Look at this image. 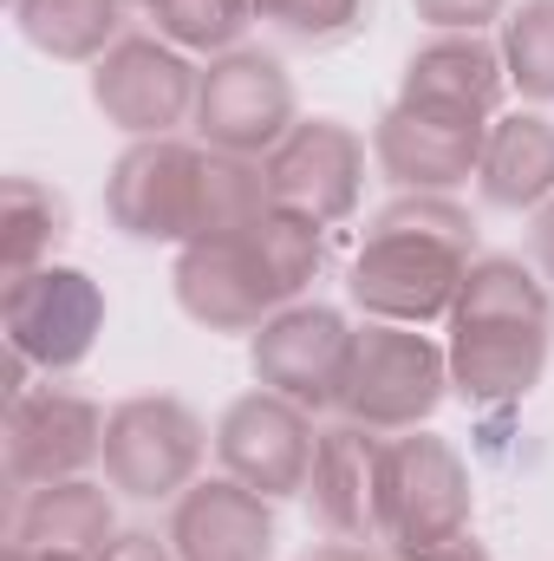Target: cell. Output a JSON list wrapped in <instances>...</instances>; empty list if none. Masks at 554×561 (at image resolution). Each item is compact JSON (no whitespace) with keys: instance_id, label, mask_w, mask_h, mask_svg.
<instances>
[{"instance_id":"obj_19","label":"cell","mask_w":554,"mask_h":561,"mask_svg":"<svg viewBox=\"0 0 554 561\" xmlns=\"http://www.w3.org/2000/svg\"><path fill=\"white\" fill-rule=\"evenodd\" d=\"M13 549H72V556H105L118 542V510L112 490L92 477H66V483H39L20 490L13 523H7Z\"/></svg>"},{"instance_id":"obj_6","label":"cell","mask_w":554,"mask_h":561,"mask_svg":"<svg viewBox=\"0 0 554 561\" xmlns=\"http://www.w3.org/2000/svg\"><path fill=\"white\" fill-rule=\"evenodd\" d=\"M209 424L196 419L176 392H138L105 412V483L131 503H176L203 457H209Z\"/></svg>"},{"instance_id":"obj_16","label":"cell","mask_w":554,"mask_h":561,"mask_svg":"<svg viewBox=\"0 0 554 561\" xmlns=\"http://www.w3.org/2000/svg\"><path fill=\"white\" fill-rule=\"evenodd\" d=\"M170 294L176 307L209 327V333H255L262 320H275L280 300L255 268L249 236H216V242H183L176 268H170Z\"/></svg>"},{"instance_id":"obj_10","label":"cell","mask_w":554,"mask_h":561,"mask_svg":"<svg viewBox=\"0 0 554 561\" xmlns=\"http://www.w3.org/2000/svg\"><path fill=\"white\" fill-rule=\"evenodd\" d=\"M196 85H203V72L189 66V53L157 39V33H125L92 66V105L131 144L176 138V125L196 118Z\"/></svg>"},{"instance_id":"obj_1","label":"cell","mask_w":554,"mask_h":561,"mask_svg":"<svg viewBox=\"0 0 554 561\" xmlns=\"http://www.w3.org/2000/svg\"><path fill=\"white\" fill-rule=\"evenodd\" d=\"M554 346V287L516 255H476L450 307V392L476 412L522 405Z\"/></svg>"},{"instance_id":"obj_30","label":"cell","mask_w":554,"mask_h":561,"mask_svg":"<svg viewBox=\"0 0 554 561\" xmlns=\"http://www.w3.org/2000/svg\"><path fill=\"white\" fill-rule=\"evenodd\" d=\"M529 255H535V275L554 287V196L535 209V229H529Z\"/></svg>"},{"instance_id":"obj_13","label":"cell","mask_w":554,"mask_h":561,"mask_svg":"<svg viewBox=\"0 0 554 561\" xmlns=\"http://www.w3.org/2000/svg\"><path fill=\"white\" fill-rule=\"evenodd\" d=\"M268 190L280 209H300L313 222H346L366 190V138L339 118H300L268 150Z\"/></svg>"},{"instance_id":"obj_3","label":"cell","mask_w":554,"mask_h":561,"mask_svg":"<svg viewBox=\"0 0 554 561\" xmlns=\"http://www.w3.org/2000/svg\"><path fill=\"white\" fill-rule=\"evenodd\" d=\"M476 536V483L450 437L399 431L385 437V490H379V549L392 561Z\"/></svg>"},{"instance_id":"obj_2","label":"cell","mask_w":554,"mask_h":561,"mask_svg":"<svg viewBox=\"0 0 554 561\" xmlns=\"http://www.w3.org/2000/svg\"><path fill=\"white\" fill-rule=\"evenodd\" d=\"M470 262H476V222L457 196H399L372 216L346 268V294L366 320L430 327L450 320Z\"/></svg>"},{"instance_id":"obj_31","label":"cell","mask_w":554,"mask_h":561,"mask_svg":"<svg viewBox=\"0 0 554 561\" xmlns=\"http://www.w3.org/2000/svg\"><path fill=\"white\" fill-rule=\"evenodd\" d=\"M307 561H392V556H379L372 542H320Z\"/></svg>"},{"instance_id":"obj_11","label":"cell","mask_w":554,"mask_h":561,"mask_svg":"<svg viewBox=\"0 0 554 561\" xmlns=\"http://www.w3.org/2000/svg\"><path fill=\"white\" fill-rule=\"evenodd\" d=\"M196 183H203V144L138 138L118 150L105 176V216L131 242L183 249L196 236Z\"/></svg>"},{"instance_id":"obj_27","label":"cell","mask_w":554,"mask_h":561,"mask_svg":"<svg viewBox=\"0 0 554 561\" xmlns=\"http://www.w3.org/2000/svg\"><path fill=\"white\" fill-rule=\"evenodd\" d=\"M255 20H268L293 46L326 53V46H346V39L366 33L372 0H255Z\"/></svg>"},{"instance_id":"obj_20","label":"cell","mask_w":554,"mask_h":561,"mask_svg":"<svg viewBox=\"0 0 554 561\" xmlns=\"http://www.w3.org/2000/svg\"><path fill=\"white\" fill-rule=\"evenodd\" d=\"M476 190L489 209H542L554 196V125L542 112H503L489 118Z\"/></svg>"},{"instance_id":"obj_14","label":"cell","mask_w":554,"mask_h":561,"mask_svg":"<svg viewBox=\"0 0 554 561\" xmlns=\"http://www.w3.org/2000/svg\"><path fill=\"white\" fill-rule=\"evenodd\" d=\"M483 138H489V125L392 105L372 125V163L399 196H450L457 183H470L483 170Z\"/></svg>"},{"instance_id":"obj_34","label":"cell","mask_w":554,"mask_h":561,"mask_svg":"<svg viewBox=\"0 0 554 561\" xmlns=\"http://www.w3.org/2000/svg\"><path fill=\"white\" fill-rule=\"evenodd\" d=\"M125 7H143V13H150V0H125Z\"/></svg>"},{"instance_id":"obj_7","label":"cell","mask_w":554,"mask_h":561,"mask_svg":"<svg viewBox=\"0 0 554 561\" xmlns=\"http://www.w3.org/2000/svg\"><path fill=\"white\" fill-rule=\"evenodd\" d=\"M353 340H359V327L339 307L293 300L249 333V366L268 392L293 399L300 412H333L346 392V373H353Z\"/></svg>"},{"instance_id":"obj_17","label":"cell","mask_w":554,"mask_h":561,"mask_svg":"<svg viewBox=\"0 0 554 561\" xmlns=\"http://www.w3.org/2000/svg\"><path fill=\"white\" fill-rule=\"evenodd\" d=\"M503 92H509V66L503 46H489L483 33H430L399 79V105L470 118V125L503 118Z\"/></svg>"},{"instance_id":"obj_28","label":"cell","mask_w":554,"mask_h":561,"mask_svg":"<svg viewBox=\"0 0 554 561\" xmlns=\"http://www.w3.org/2000/svg\"><path fill=\"white\" fill-rule=\"evenodd\" d=\"M412 13L430 33H483L509 20V0H412Z\"/></svg>"},{"instance_id":"obj_21","label":"cell","mask_w":554,"mask_h":561,"mask_svg":"<svg viewBox=\"0 0 554 561\" xmlns=\"http://www.w3.org/2000/svg\"><path fill=\"white\" fill-rule=\"evenodd\" d=\"M13 26L46 59L99 66L125 39V0H13Z\"/></svg>"},{"instance_id":"obj_9","label":"cell","mask_w":554,"mask_h":561,"mask_svg":"<svg viewBox=\"0 0 554 561\" xmlns=\"http://www.w3.org/2000/svg\"><path fill=\"white\" fill-rule=\"evenodd\" d=\"M92 463H105V412L85 392L26 386V392L7 399V419H0V470H7L13 490L66 483V477H85Z\"/></svg>"},{"instance_id":"obj_26","label":"cell","mask_w":554,"mask_h":561,"mask_svg":"<svg viewBox=\"0 0 554 561\" xmlns=\"http://www.w3.org/2000/svg\"><path fill=\"white\" fill-rule=\"evenodd\" d=\"M503 66L529 105H554V0H522L503 20Z\"/></svg>"},{"instance_id":"obj_8","label":"cell","mask_w":554,"mask_h":561,"mask_svg":"<svg viewBox=\"0 0 554 561\" xmlns=\"http://www.w3.org/2000/svg\"><path fill=\"white\" fill-rule=\"evenodd\" d=\"M196 138L209 150H235V157H268L293 125V79L275 53L262 46H235L222 59L203 66V85H196Z\"/></svg>"},{"instance_id":"obj_24","label":"cell","mask_w":554,"mask_h":561,"mask_svg":"<svg viewBox=\"0 0 554 561\" xmlns=\"http://www.w3.org/2000/svg\"><path fill=\"white\" fill-rule=\"evenodd\" d=\"M249 249H255V268L268 280V294H275L280 307H293V300L313 287L320 262H326V222H313V216L275 203V209L249 229Z\"/></svg>"},{"instance_id":"obj_4","label":"cell","mask_w":554,"mask_h":561,"mask_svg":"<svg viewBox=\"0 0 554 561\" xmlns=\"http://www.w3.org/2000/svg\"><path fill=\"white\" fill-rule=\"evenodd\" d=\"M450 399V353L417 333V327H392V320H366L353 340V373L339 392V412L379 437L399 431H424L430 412Z\"/></svg>"},{"instance_id":"obj_23","label":"cell","mask_w":554,"mask_h":561,"mask_svg":"<svg viewBox=\"0 0 554 561\" xmlns=\"http://www.w3.org/2000/svg\"><path fill=\"white\" fill-rule=\"evenodd\" d=\"M66 236H72V209L53 183H39V176H7L0 183V268L7 275L46 268Z\"/></svg>"},{"instance_id":"obj_15","label":"cell","mask_w":554,"mask_h":561,"mask_svg":"<svg viewBox=\"0 0 554 561\" xmlns=\"http://www.w3.org/2000/svg\"><path fill=\"white\" fill-rule=\"evenodd\" d=\"M379 490H385V437L366 424L339 419L320 431L313 470H307V503L333 542H379Z\"/></svg>"},{"instance_id":"obj_22","label":"cell","mask_w":554,"mask_h":561,"mask_svg":"<svg viewBox=\"0 0 554 561\" xmlns=\"http://www.w3.org/2000/svg\"><path fill=\"white\" fill-rule=\"evenodd\" d=\"M268 209H275V190H268V157H235V150H209V144H203L196 236H189V242L249 236Z\"/></svg>"},{"instance_id":"obj_32","label":"cell","mask_w":554,"mask_h":561,"mask_svg":"<svg viewBox=\"0 0 554 561\" xmlns=\"http://www.w3.org/2000/svg\"><path fill=\"white\" fill-rule=\"evenodd\" d=\"M405 561H489V549L476 536H463V542H443V549H424V556H405Z\"/></svg>"},{"instance_id":"obj_12","label":"cell","mask_w":554,"mask_h":561,"mask_svg":"<svg viewBox=\"0 0 554 561\" xmlns=\"http://www.w3.org/2000/svg\"><path fill=\"white\" fill-rule=\"evenodd\" d=\"M313 444H320L313 412H300L293 399H280V392H268V386L242 392V399L216 419V457H222V477L262 490L268 503L307 490Z\"/></svg>"},{"instance_id":"obj_18","label":"cell","mask_w":554,"mask_h":561,"mask_svg":"<svg viewBox=\"0 0 554 561\" xmlns=\"http://www.w3.org/2000/svg\"><path fill=\"white\" fill-rule=\"evenodd\" d=\"M176 561H268L275 556V503L235 477H196L170 503Z\"/></svg>"},{"instance_id":"obj_5","label":"cell","mask_w":554,"mask_h":561,"mask_svg":"<svg viewBox=\"0 0 554 561\" xmlns=\"http://www.w3.org/2000/svg\"><path fill=\"white\" fill-rule=\"evenodd\" d=\"M99 333H105V294L85 268L46 262V268H26V275H7V287H0V340L26 373L59 379L72 366H85Z\"/></svg>"},{"instance_id":"obj_33","label":"cell","mask_w":554,"mask_h":561,"mask_svg":"<svg viewBox=\"0 0 554 561\" xmlns=\"http://www.w3.org/2000/svg\"><path fill=\"white\" fill-rule=\"evenodd\" d=\"M0 561H99V556H72V549H13V542H7Z\"/></svg>"},{"instance_id":"obj_25","label":"cell","mask_w":554,"mask_h":561,"mask_svg":"<svg viewBox=\"0 0 554 561\" xmlns=\"http://www.w3.org/2000/svg\"><path fill=\"white\" fill-rule=\"evenodd\" d=\"M150 20H157V39L222 59L255 26V0H150Z\"/></svg>"},{"instance_id":"obj_29","label":"cell","mask_w":554,"mask_h":561,"mask_svg":"<svg viewBox=\"0 0 554 561\" xmlns=\"http://www.w3.org/2000/svg\"><path fill=\"white\" fill-rule=\"evenodd\" d=\"M99 561H176V549H170V536H150V529H118V542H112Z\"/></svg>"}]
</instances>
